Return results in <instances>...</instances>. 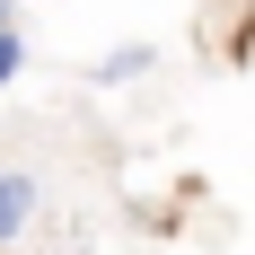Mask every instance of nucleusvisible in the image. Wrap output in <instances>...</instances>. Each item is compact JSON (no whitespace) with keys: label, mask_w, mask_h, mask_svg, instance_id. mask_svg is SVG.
<instances>
[{"label":"nucleus","mask_w":255,"mask_h":255,"mask_svg":"<svg viewBox=\"0 0 255 255\" xmlns=\"http://www.w3.org/2000/svg\"><path fill=\"white\" fill-rule=\"evenodd\" d=\"M35 203H44V176H26V167H9V158H0V247H18V238H26Z\"/></svg>","instance_id":"nucleus-1"},{"label":"nucleus","mask_w":255,"mask_h":255,"mask_svg":"<svg viewBox=\"0 0 255 255\" xmlns=\"http://www.w3.org/2000/svg\"><path fill=\"white\" fill-rule=\"evenodd\" d=\"M150 62H158V44H124V53H106V62H97V79H106V88H124V79H141Z\"/></svg>","instance_id":"nucleus-2"},{"label":"nucleus","mask_w":255,"mask_h":255,"mask_svg":"<svg viewBox=\"0 0 255 255\" xmlns=\"http://www.w3.org/2000/svg\"><path fill=\"white\" fill-rule=\"evenodd\" d=\"M18 71H26V35H18V26H0V88H9Z\"/></svg>","instance_id":"nucleus-3"},{"label":"nucleus","mask_w":255,"mask_h":255,"mask_svg":"<svg viewBox=\"0 0 255 255\" xmlns=\"http://www.w3.org/2000/svg\"><path fill=\"white\" fill-rule=\"evenodd\" d=\"M0 26H9V0H0Z\"/></svg>","instance_id":"nucleus-4"}]
</instances>
